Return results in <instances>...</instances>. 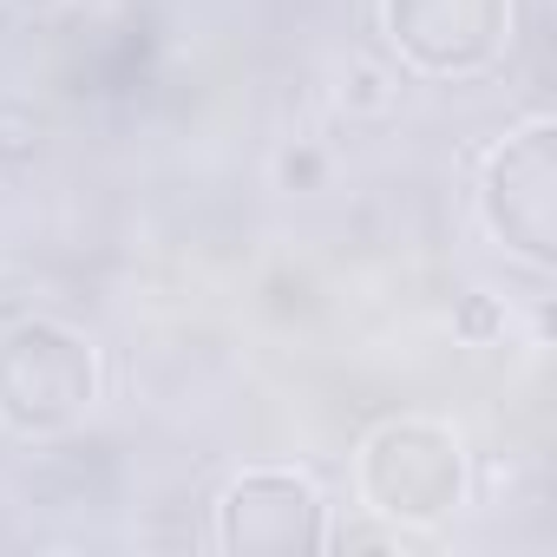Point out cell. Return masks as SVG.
Listing matches in <instances>:
<instances>
[{"label":"cell","instance_id":"obj_1","mask_svg":"<svg viewBox=\"0 0 557 557\" xmlns=\"http://www.w3.org/2000/svg\"><path fill=\"white\" fill-rule=\"evenodd\" d=\"M99 348L60 315H21L0 329V426L21 440H60L99 407Z\"/></svg>","mask_w":557,"mask_h":557},{"label":"cell","instance_id":"obj_2","mask_svg":"<svg viewBox=\"0 0 557 557\" xmlns=\"http://www.w3.org/2000/svg\"><path fill=\"white\" fill-rule=\"evenodd\" d=\"M355 485H361V505L374 518H387L400 531H426V524L453 518L466 505V492H472L466 440L446 420H426V413L381 420L361 440Z\"/></svg>","mask_w":557,"mask_h":557},{"label":"cell","instance_id":"obj_3","mask_svg":"<svg viewBox=\"0 0 557 557\" xmlns=\"http://www.w3.org/2000/svg\"><path fill=\"white\" fill-rule=\"evenodd\" d=\"M479 223L524 269H557V125L531 119L479 171Z\"/></svg>","mask_w":557,"mask_h":557},{"label":"cell","instance_id":"obj_4","mask_svg":"<svg viewBox=\"0 0 557 557\" xmlns=\"http://www.w3.org/2000/svg\"><path fill=\"white\" fill-rule=\"evenodd\" d=\"M387 47L420 79H479L511 47V0H381Z\"/></svg>","mask_w":557,"mask_h":557},{"label":"cell","instance_id":"obj_5","mask_svg":"<svg viewBox=\"0 0 557 557\" xmlns=\"http://www.w3.org/2000/svg\"><path fill=\"white\" fill-rule=\"evenodd\" d=\"M329 498L309 472L256 466L216 492V550L230 557H309L329 550Z\"/></svg>","mask_w":557,"mask_h":557},{"label":"cell","instance_id":"obj_6","mask_svg":"<svg viewBox=\"0 0 557 557\" xmlns=\"http://www.w3.org/2000/svg\"><path fill=\"white\" fill-rule=\"evenodd\" d=\"M394 99H400V73H387L374 60H348V73H342V112L348 119H387Z\"/></svg>","mask_w":557,"mask_h":557},{"label":"cell","instance_id":"obj_7","mask_svg":"<svg viewBox=\"0 0 557 557\" xmlns=\"http://www.w3.org/2000/svg\"><path fill=\"white\" fill-rule=\"evenodd\" d=\"M275 184H283V190H322L329 184V151L309 145V138L283 145V151H275Z\"/></svg>","mask_w":557,"mask_h":557},{"label":"cell","instance_id":"obj_8","mask_svg":"<svg viewBox=\"0 0 557 557\" xmlns=\"http://www.w3.org/2000/svg\"><path fill=\"white\" fill-rule=\"evenodd\" d=\"M459 335H466V342H492V335H498V315H492L485 302H466V309H459Z\"/></svg>","mask_w":557,"mask_h":557},{"label":"cell","instance_id":"obj_9","mask_svg":"<svg viewBox=\"0 0 557 557\" xmlns=\"http://www.w3.org/2000/svg\"><path fill=\"white\" fill-rule=\"evenodd\" d=\"M8 14H21V21H47V14H60L66 0H0Z\"/></svg>","mask_w":557,"mask_h":557}]
</instances>
